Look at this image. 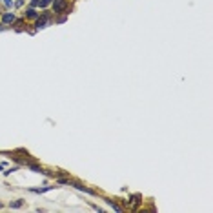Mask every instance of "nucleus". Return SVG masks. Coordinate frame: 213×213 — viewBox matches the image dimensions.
<instances>
[{"label":"nucleus","mask_w":213,"mask_h":213,"mask_svg":"<svg viewBox=\"0 0 213 213\" xmlns=\"http://www.w3.org/2000/svg\"><path fill=\"white\" fill-rule=\"evenodd\" d=\"M64 7H66V2H64V0H53V9H55L57 13L64 11Z\"/></svg>","instance_id":"1"},{"label":"nucleus","mask_w":213,"mask_h":213,"mask_svg":"<svg viewBox=\"0 0 213 213\" xmlns=\"http://www.w3.org/2000/svg\"><path fill=\"white\" fill-rule=\"evenodd\" d=\"M47 22H49V18H47V17H42L40 20L37 22V29H42V27H46V24H47Z\"/></svg>","instance_id":"2"},{"label":"nucleus","mask_w":213,"mask_h":213,"mask_svg":"<svg viewBox=\"0 0 213 213\" xmlns=\"http://www.w3.org/2000/svg\"><path fill=\"white\" fill-rule=\"evenodd\" d=\"M4 24H11V22H15V15H11V13H7V15H4Z\"/></svg>","instance_id":"3"},{"label":"nucleus","mask_w":213,"mask_h":213,"mask_svg":"<svg viewBox=\"0 0 213 213\" xmlns=\"http://www.w3.org/2000/svg\"><path fill=\"white\" fill-rule=\"evenodd\" d=\"M27 17H29V18H37L38 15H37V11H35V9H29V11H27Z\"/></svg>","instance_id":"4"},{"label":"nucleus","mask_w":213,"mask_h":213,"mask_svg":"<svg viewBox=\"0 0 213 213\" xmlns=\"http://www.w3.org/2000/svg\"><path fill=\"white\" fill-rule=\"evenodd\" d=\"M20 206H22V200H15L11 204V208H20Z\"/></svg>","instance_id":"5"},{"label":"nucleus","mask_w":213,"mask_h":213,"mask_svg":"<svg viewBox=\"0 0 213 213\" xmlns=\"http://www.w3.org/2000/svg\"><path fill=\"white\" fill-rule=\"evenodd\" d=\"M38 4H40L42 7H46V6H49V4H51V0H42V2H38Z\"/></svg>","instance_id":"6"}]
</instances>
